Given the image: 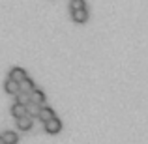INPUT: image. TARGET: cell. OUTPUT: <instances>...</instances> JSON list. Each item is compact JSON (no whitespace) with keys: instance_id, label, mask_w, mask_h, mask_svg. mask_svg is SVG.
<instances>
[{"instance_id":"12","label":"cell","mask_w":148,"mask_h":144,"mask_svg":"<svg viewBox=\"0 0 148 144\" xmlns=\"http://www.w3.org/2000/svg\"><path fill=\"white\" fill-rule=\"evenodd\" d=\"M17 103H21V105H26L30 101V94H26V92H17Z\"/></svg>"},{"instance_id":"2","label":"cell","mask_w":148,"mask_h":144,"mask_svg":"<svg viewBox=\"0 0 148 144\" xmlns=\"http://www.w3.org/2000/svg\"><path fill=\"white\" fill-rule=\"evenodd\" d=\"M71 17L75 23H86L88 21V11L86 8H81V10H73L71 11Z\"/></svg>"},{"instance_id":"9","label":"cell","mask_w":148,"mask_h":144,"mask_svg":"<svg viewBox=\"0 0 148 144\" xmlns=\"http://www.w3.org/2000/svg\"><path fill=\"white\" fill-rule=\"evenodd\" d=\"M34 90V83L26 77V79H23L21 83H19V92H26V94H30V92Z\"/></svg>"},{"instance_id":"7","label":"cell","mask_w":148,"mask_h":144,"mask_svg":"<svg viewBox=\"0 0 148 144\" xmlns=\"http://www.w3.org/2000/svg\"><path fill=\"white\" fill-rule=\"evenodd\" d=\"M30 101H34L38 105H45V94L41 90H32L30 92Z\"/></svg>"},{"instance_id":"13","label":"cell","mask_w":148,"mask_h":144,"mask_svg":"<svg viewBox=\"0 0 148 144\" xmlns=\"http://www.w3.org/2000/svg\"><path fill=\"white\" fill-rule=\"evenodd\" d=\"M84 8V0H69V10H81Z\"/></svg>"},{"instance_id":"1","label":"cell","mask_w":148,"mask_h":144,"mask_svg":"<svg viewBox=\"0 0 148 144\" xmlns=\"http://www.w3.org/2000/svg\"><path fill=\"white\" fill-rule=\"evenodd\" d=\"M43 124H45V131L51 133V135H53V133H58V131L62 129V122L58 118H54V116H53V118H49L47 122H43Z\"/></svg>"},{"instance_id":"11","label":"cell","mask_w":148,"mask_h":144,"mask_svg":"<svg viewBox=\"0 0 148 144\" xmlns=\"http://www.w3.org/2000/svg\"><path fill=\"white\" fill-rule=\"evenodd\" d=\"M23 114H26L25 112V105H21V103L15 101L13 107H11V116H13V118H19V116H23Z\"/></svg>"},{"instance_id":"4","label":"cell","mask_w":148,"mask_h":144,"mask_svg":"<svg viewBox=\"0 0 148 144\" xmlns=\"http://www.w3.org/2000/svg\"><path fill=\"white\" fill-rule=\"evenodd\" d=\"M54 116V111L51 107H45V105H41L40 107V112H38V118L41 120V122H47L49 118H53Z\"/></svg>"},{"instance_id":"10","label":"cell","mask_w":148,"mask_h":144,"mask_svg":"<svg viewBox=\"0 0 148 144\" xmlns=\"http://www.w3.org/2000/svg\"><path fill=\"white\" fill-rule=\"evenodd\" d=\"M0 137L4 139V142H6V144H17L19 142L17 133H13V131H6V133H2Z\"/></svg>"},{"instance_id":"5","label":"cell","mask_w":148,"mask_h":144,"mask_svg":"<svg viewBox=\"0 0 148 144\" xmlns=\"http://www.w3.org/2000/svg\"><path fill=\"white\" fill-rule=\"evenodd\" d=\"M40 107H41V105L34 103V101H28V103L25 105V112H26L28 116H32V118H36L38 112H40Z\"/></svg>"},{"instance_id":"3","label":"cell","mask_w":148,"mask_h":144,"mask_svg":"<svg viewBox=\"0 0 148 144\" xmlns=\"http://www.w3.org/2000/svg\"><path fill=\"white\" fill-rule=\"evenodd\" d=\"M17 126H19V129L28 131L30 127H32V116H28V114L19 116V118H17Z\"/></svg>"},{"instance_id":"14","label":"cell","mask_w":148,"mask_h":144,"mask_svg":"<svg viewBox=\"0 0 148 144\" xmlns=\"http://www.w3.org/2000/svg\"><path fill=\"white\" fill-rule=\"evenodd\" d=\"M0 144H6V142H4V139H2V137H0Z\"/></svg>"},{"instance_id":"6","label":"cell","mask_w":148,"mask_h":144,"mask_svg":"<svg viewBox=\"0 0 148 144\" xmlns=\"http://www.w3.org/2000/svg\"><path fill=\"white\" fill-rule=\"evenodd\" d=\"M10 79H13V81H17V83H21L23 79H26V71L23 68H13L10 71Z\"/></svg>"},{"instance_id":"8","label":"cell","mask_w":148,"mask_h":144,"mask_svg":"<svg viewBox=\"0 0 148 144\" xmlns=\"http://www.w3.org/2000/svg\"><path fill=\"white\" fill-rule=\"evenodd\" d=\"M4 90H6L8 94H17L19 92V83L13 81V79H8L6 84H4Z\"/></svg>"}]
</instances>
